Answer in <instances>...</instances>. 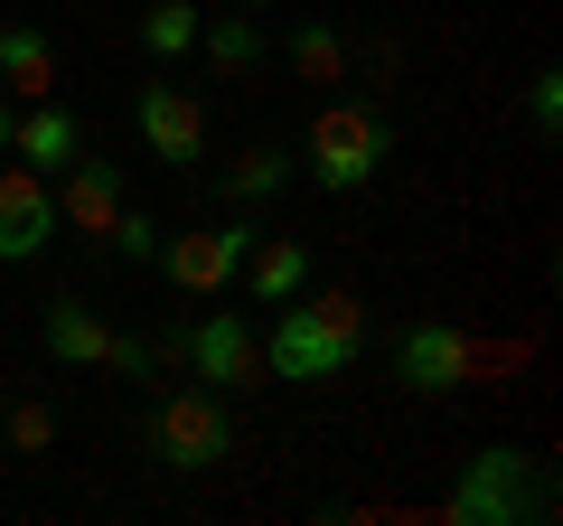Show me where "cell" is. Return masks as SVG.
Listing matches in <instances>:
<instances>
[{
  "label": "cell",
  "instance_id": "6da1fadb",
  "mask_svg": "<svg viewBox=\"0 0 563 526\" xmlns=\"http://www.w3.org/2000/svg\"><path fill=\"white\" fill-rule=\"evenodd\" d=\"M366 348V302L357 292H291L282 320L263 329V376L273 385H329Z\"/></svg>",
  "mask_w": 563,
  "mask_h": 526
},
{
  "label": "cell",
  "instance_id": "7a4b0ae2",
  "mask_svg": "<svg viewBox=\"0 0 563 526\" xmlns=\"http://www.w3.org/2000/svg\"><path fill=\"white\" fill-rule=\"evenodd\" d=\"M554 507H563L554 461H544V451H517V442H488L479 461H461V480L442 489L451 526H554Z\"/></svg>",
  "mask_w": 563,
  "mask_h": 526
},
{
  "label": "cell",
  "instance_id": "3957f363",
  "mask_svg": "<svg viewBox=\"0 0 563 526\" xmlns=\"http://www.w3.org/2000/svg\"><path fill=\"white\" fill-rule=\"evenodd\" d=\"M385 151H395V122H385L376 103H320V122H310V142H301V169L329 198H357L385 169Z\"/></svg>",
  "mask_w": 563,
  "mask_h": 526
},
{
  "label": "cell",
  "instance_id": "277c9868",
  "mask_svg": "<svg viewBox=\"0 0 563 526\" xmlns=\"http://www.w3.org/2000/svg\"><path fill=\"white\" fill-rule=\"evenodd\" d=\"M141 442H151V461L161 470H188V480H198V470H217L225 451H235V414H225V395L217 385H169L161 405H151V432H141Z\"/></svg>",
  "mask_w": 563,
  "mask_h": 526
},
{
  "label": "cell",
  "instance_id": "5b68a950",
  "mask_svg": "<svg viewBox=\"0 0 563 526\" xmlns=\"http://www.w3.org/2000/svg\"><path fill=\"white\" fill-rule=\"evenodd\" d=\"M498 366H507V348L470 339L461 320H413L395 339V385H404V395H461V385L498 376Z\"/></svg>",
  "mask_w": 563,
  "mask_h": 526
},
{
  "label": "cell",
  "instance_id": "8992f818",
  "mask_svg": "<svg viewBox=\"0 0 563 526\" xmlns=\"http://www.w3.org/2000/svg\"><path fill=\"white\" fill-rule=\"evenodd\" d=\"M254 235L263 226L244 217H225V226H188V235H161V273L188 292V302H217V292H235V273H244V254H254Z\"/></svg>",
  "mask_w": 563,
  "mask_h": 526
},
{
  "label": "cell",
  "instance_id": "52a82bcc",
  "mask_svg": "<svg viewBox=\"0 0 563 526\" xmlns=\"http://www.w3.org/2000/svg\"><path fill=\"white\" fill-rule=\"evenodd\" d=\"M179 366L198 385H217V395L263 385V329H254V310H207L198 329H179Z\"/></svg>",
  "mask_w": 563,
  "mask_h": 526
},
{
  "label": "cell",
  "instance_id": "ba28073f",
  "mask_svg": "<svg viewBox=\"0 0 563 526\" xmlns=\"http://www.w3.org/2000/svg\"><path fill=\"white\" fill-rule=\"evenodd\" d=\"M47 244H57V188H47V169L0 161V263H29Z\"/></svg>",
  "mask_w": 563,
  "mask_h": 526
},
{
  "label": "cell",
  "instance_id": "9c48e42d",
  "mask_svg": "<svg viewBox=\"0 0 563 526\" xmlns=\"http://www.w3.org/2000/svg\"><path fill=\"white\" fill-rule=\"evenodd\" d=\"M132 122H141V142H151V161H169V169L207 161V103L188 95V85H141Z\"/></svg>",
  "mask_w": 563,
  "mask_h": 526
},
{
  "label": "cell",
  "instance_id": "30bf717a",
  "mask_svg": "<svg viewBox=\"0 0 563 526\" xmlns=\"http://www.w3.org/2000/svg\"><path fill=\"white\" fill-rule=\"evenodd\" d=\"M47 188H57V226L66 235H103V226L122 217V198H132V188H122V161H85V151Z\"/></svg>",
  "mask_w": 563,
  "mask_h": 526
},
{
  "label": "cell",
  "instance_id": "8fae6325",
  "mask_svg": "<svg viewBox=\"0 0 563 526\" xmlns=\"http://www.w3.org/2000/svg\"><path fill=\"white\" fill-rule=\"evenodd\" d=\"M38 348H47L57 366H103V358H113V320H103L95 302H47Z\"/></svg>",
  "mask_w": 563,
  "mask_h": 526
},
{
  "label": "cell",
  "instance_id": "7c38bea8",
  "mask_svg": "<svg viewBox=\"0 0 563 526\" xmlns=\"http://www.w3.org/2000/svg\"><path fill=\"white\" fill-rule=\"evenodd\" d=\"M76 151H85V122L66 113L57 95H47V103H20V142H10V161H29V169H47V179H57Z\"/></svg>",
  "mask_w": 563,
  "mask_h": 526
},
{
  "label": "cell",
  "instance_id": "4fadbf2b",
  "mask_svg": "<svg viewBox=\"0 0 563 526\" xmlns=\"http://www.w3.org/2000/svg\"><path fill=\"white\" fill-rule=\"evenodd\" d=\"M235 283L254 292V310H282L291 292H310V244H291V235H254V254H244Z\"/></svg>",
  "mask_w": 563,
  "mask_h": 526
},
{
  "label": "cell",
  "instance_id": "5bb4252c",
  "mask_svg": "<svg viewBox=\"0 0 563 526\" xmlns=\"http://www.w3.org/2000/svg\"><path fill=\"white\" fill-rule=\"evenodd\" d=\"M0 85H10L20 103H47V95H57V39L29 29V20H10V29H0Z\"/></svg>",
  "mask_w": 563,
  "mask_h": 526
},
{
  "label": "cell",
  "instance_id": "9a60e30c",
  "mask_svg": "<svg viewBox=\"0 0 563 526\" xmlns=\"http://www.w3.org/2000/svg\"><path fill=\"white\" fill-rule=\"evenodd\" d=\"M198 29H207V10H198V0H151V10L132 20V39H141V57L179 66L188 47H198Z\"/></svg>",
  "mask_w": 563,
  "mask_h": 526
},
{
  "label": "cell",
  "instance_id": "2e32d148",
  "mask_svg": "<svg viewBox=\"0 0 563 526\" xmlns=\"http://www.w3.org/2000/svg\"><path fill=\"white\" fill-rule=\"evenodd\" d=\"M198 47H207V66H217L225 85H244L263 57H273V47H263V29H254V10H235V20H207Z\"/></svg>",
  "mask_w": 563,
  "mask_h": 526
},
{
  "label": "cell",
  "instance_id": "e0dca14e",
  "mask_svg": "<svg viewBox=\"0 0 563 526\" xmlns=\"http://www.w3.org/2000/svg\"><path fill=\"white\" fill-rule=\"evenodd\" d=\"M282 57H291V76H301V85H347V29L339 20H301Z\"/></svg>",
  "mask_w": 563,
  "mask_h": 526
},
{
  "label": "cell",
  "instance_id": "ac0fdd59",
  "mask_svg": "<svg viewBox=\"0 0 563 526\" xmlns=\"http://www.w3.org/2000/svg\"><path fill=\"white\" fill-rule=\"evenodd\" d=\"M291 169H301L291 151L254 142L244 161H225V198H235V207H263V198H282V188H291Z\"/></svg>",
  "mask_w": 563,
  "mask_h": 526
},
{
  "label": "cell",
  "instance_id": "d6986e66",
  "mask_svg": "<svg viewBox=\"0 0 563 526\" xmlns=\"http://www.w3.org/2000/svg\"><path fill=\"white\" fill-rule=\"evenodd\" d=\"M0 424H10V451H20V461H47V451H57V405H38V395H10Z\"/></svg>",
  "mask_w": 563,
  "mask_h": 526
},
{
  "label": "cell",
  "instance_id": "ffe728a7",
  "mask_svg": "<svg viewBox=\"0 0 563 526\" xmlns=\"http://www.w3.org/2000/svg\"><path fill=\"white\" fill-rule=\"evenodd\" d=\"M161 235H169V226L151 217V207H132V198H122V217L103 226V244H113V263H161Z\"/></svg>",
  "mask_w": 563,
  "mask_h": 526
},
{
  "label": "cell",
  "instance_id": "44dd1931",
  "mask_svg": "<svg viewBox=\"0 0 563 526\" xmlns=\"http://www.w3.org/2000/svg\"><path fill=\"white\" fill-rule=\"evenodd\" d=\"M526 122H536V142L563 132V66H536V76H526Z\"/></svg>",
  "mask_w": 563,
  "mask_h": 526
},
{
  "label": "cell",
  "instance_id": "7402d4cb",
  "mask_svg": "<svg viewBox=\"0 0 563 526\" xmlns=\"http://www.w3.org/2000/svg\"><path fill=\"white\" fill-rule=\"evenodd\" d=\"M10 142H20V95H0V161H10Z\"/></svg>",
  "mask_w": 563,
  "mask_h": 526
},
{
  "label": "cell",
  "instance_id": "603a6c76",
  "mask_svg": "<svg viewBox=\"0 0 563 526\" xmlns=\"http://www.w3.org/2000/svg\"><path fill=\"white\" fill-rule=\"evenodd\" d=\"M235 10H273V0H235Z\"/></svg>",
  "mask_w": 563,
  "mask_h": 526
},
{
  "label": "cell",
  "instance_id": "cb8c5ba5",
  "mask_svg": "<svg viewBox=\"0 0 563 526\" xmlns=\"http://www.w3.org/2000/svg\"><path fill=\"white\" fill-rule=\"evenodd\" d=\"M0 405H10V385H0Z\"/></svg>",
  "mask_w": 563,
  "mask_h": 526
}]
</instances>
